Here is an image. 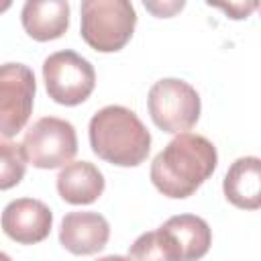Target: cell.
Returning <instances> with one entry per match:
<instances>
[{
    "label": "cell",
    "instance_id": "cell-2",
    "mask_svg": "<svg viewBox=\"0 0 261 261\" xmlns=\"http://www.w3.org/2000/svg\"><path fill=\"white\" fill-rule=\"evenodd\" d=\"M92 151L118 167L141 165L151 151V135L143 120L126 106L100 108L88 126Z\"/></svg>",
    "mask_w": 261,
    "mask_h": 261
},
{
    "label": "cell",
    "instance_id": "cell-11",
    "mask_svg": "<svg viewBox=\"0 0 261 261\" xmlns=\"http://www.w3.org/2000/svg\"><path fill=\"white\" fill-rule=\"evenodd\" d=\"M20 20L31 39L53 41L69 27V4L67 0H24Z\"/></svg>",
    "mask_w": 261,
    "mask_h": 261
},
{
    "label": "cell",
    "instance_id": "cell-6",
    "mask_svg": "<svg viewBox=\"0 0 261 261\" xmlns=\"http://www.w3.org/2000/svg\"><path fill=\"white\" fill-rule=\"evenodd\" d=\"M43 80L47 94L61 106H77L90 98L96 86L92 63L75 51H57L43 61Z\"/></svg>",
    "mask_w": 261,
    "mask_h": 261
},
{
    "label": "cell",
    "instance_id": "cell-12",
    "mask_svg": "<svg viewBox=\"0 0 261 261\" xmlns=\"http://www.w3.org/2000/svg\"><path fill=\"white\" fill-rule=\"evenodd\" d=\"M57 192L67 204H92L104 192V175L90 161L65 163L57 175Z\"/></svg>",
    "mask_w": 261,
    "mask_h": 261
},
{
    "label": "cell",
    "instance_id": "cell-13",
    "mask_svg": "<svg viewBox=\"0 0 261 261\" xmlns=\"http://www.w3.org/2000/svg\"><path fill=\"white\" fill-rule=\"evenodd\" d=\"M222 190L226 200L243 210L261 206V161L259 157H239L226 171Z\"/></svg>",
    "mask_w": 261,
    "mask_h": 261
},
{
    "label": "cell",
    "instance_id": "cell-8",
    "mask_svg": "<svg viewBox=\"0 0 261 261\" xmlns=\"http://www.w3.org/2000/svg\"><path fill=\"white\" fill-rule=\"evenodd\" d=\"M37 82L24 63L0 65V137L10 139L24 128L31 118Z\"/></svg>",
    "mask_w": 261,
    "mask_h": 261
},
{
    "label": "cell",
    "instance_id": "cell-4",
    "mask_svg": "<svg viewBox=\"0 0 261 261\" xmlns=\"http://www.w3.org/2000/svg\"><path fill=\"white\" fill-rule=\"evenodd\" d=\"M137 12L130 0H82L80 35L94 51L116 53L133 37Z\"/></svg>",
    "mask_w": 261,
    "mask_h": 261
},
{
    "label": "cell",
    "instance_id": "cell-7",
    "mask_svg": "<svg viewBox=\"0 0 261 261\" xmlns=\"http://www.w3.org/2000/svg\"><path fill=\"white\" fill-rule=\"evenodd\" d=\"M22 151L31 165L39 169H55L69 163L77 153L75 128L69 120L43 116L24 133Z\"/></svg>",
    "mask_w": 261,
    "mask_h": 261
},
{
    "label": "cell",
    "instance_id": "cell-15",
    "mask_svg": "<svg viewBox=\"0 0 261 261\" xmlns=\"http://www.w3.org/2000/svg\"><path fill=\"white\" fill-rule=\"evenodd\" d=\"M206 4L220 8L232 20H245L257 10L259 0H206Z\"/></svg>",
    "mask_w": 261,
    "mask_h": 261
},
{
    "label": "cell",
    "instance_id": "cell-10",
    "mask_svg": "<svg viewBox=\"0 0 261 261\" xmlns=\"http://www.w3.org/2000/svg\"><path fill=\"white\" fill-rule=\"evenodd\" d=\"M110 239V224L98 212H67L59 226V243L73 255L100 253Z\"/></svg>",
    "mask_w": 261,
    "mask_h": 261
},
{
    "label": "cell",
    "instance_id": "cell-1",
    "mask_svg": "<svg viewBox=\"0 0 261 261\" xmlns=\"http://www.w3.org/2000/svg\"><path fill=\"white\" fill-rule=\"evenodd\" d=\"M216 147L202 135L177 133L153 159L151 181L167 198L192 196L216 169Z\"/></svg>",
    "mask_w": 261,
    "mask_h": 261
},
{
    "label": "cell",
    "instance_id": "cell-16",
    "mask_svg": "<svg viewBox=\"0 0 261 261\" xmlns=\"http://www.w3.org/2000/svg\"><path fill=\"white\" fill-rule=\"evenodd\" d=\"M149 14L157 18H171L179 14L186 6V0H141Z\"/></svg>",
    "mask_w": 261,
    "mask_h": 261
},
{
    "label": "cell",
    "instance_id": "cell-17",
    "mask_svg": "<svg viewBox=\"0 0 261 261\" xmlns=\"http://www.w3.org/2000/svg\"><path fill=\"white\" fill-rule=\"evenodd\" d=\"M12 2H14V0H0V14L6 12V10L12 6Z\"/></svg>",
    "mask_w": 261,
    "mask_h": 261
},
{
    "label": "cell",
    "instance_id": "cell-9",
    "mask_svg": "<svg viewBox=\"0 0 261 261\" xmlns=\"http://www.w3.org/2000/svg\"><path fill=\"white\" fill-rule=\"evenodd\" d=\"M2 230L8 239L20 245H35L49 237L53 226V212L35 198H18L2 210Z\"/></svg>",
    "mask_w": 261,
    "mask_h": 261
},
{
    "label": "cell",
    "instance_id": "cell-5",
    "mask_svg": "<svg viewBox=\"0 0 261 261\" xmlns=\"http://www.w3.org/2000/svg\"><path fill=\"white\" fill-rule=\"evenodd\" d=\"M147 108L153 122L163 133H184L190 130L200 118V96L184 80L163 77L155 82L147 96Z\"/></svg>",
    "mask_w": 261,
    "mask_h": 261
},
{
    "label": "cell",
    "instance_id": "cell-3",
    "mask_svg": "<svg viewBox=\"0 0 261 261\" xmlns=\"http://www.w3.org/2000/svg\"><path fill=\"white\" fill-rule=\"evenodd\" d=\"M212 245L208 222L196 214H177L167 218L157 230L141 234L128 249L135 259H200Z\"/></svg>",
    "mask_w": 261,
    "mask_h": 261
},
{
    "label": "cell",
    "instance_id": "cell-14",
    "mask_svg": "<svg viewBox=\"0 0 261 261\" xmlns=\"http://www.w3.org/2000/svg\"><path fill=\"white\" fill-rule=\"evenodd\" d=\"M27 171V157L22 145L0 139V192L20 184Z\"/></svg>",
    "mask_w": 261,
    "mask_h": 261
}]
</instances>
